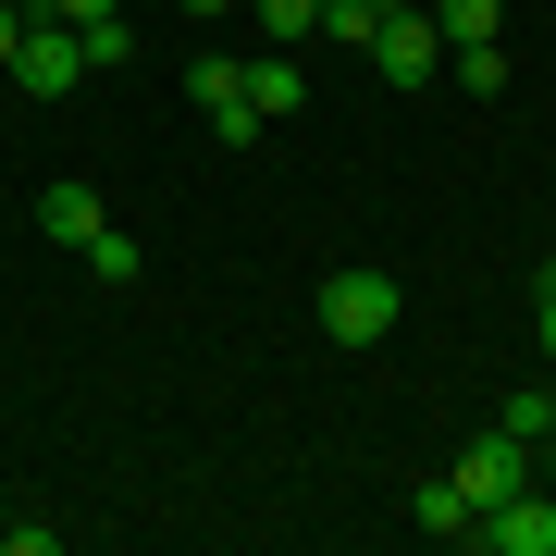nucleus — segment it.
<instances>
[{
    "mask_svg": "<svg viewBox=\"0 0 556 556\" xmlns=\"http://www.w3.org/2000/svg\"><path fill=\"white\" fill-rule=\"evenodd\" d=\"M309 321L334 346H383V334H396V273H383V260H334L321 298H309Z\"/></svg>",
    "mask_w": 556,
    "mask_h": 556,
    "instance_id": "1",
    "label": "nucleus"
},
{
    "mask_svg": "<svg viewBox=\"0 0 556 556\" xmlns=\"http://www.w3.org/2000/svg\"><path fill=\"white\" fill-rule=\"evenodd\" d=\"M358 50H371V75H383V87H433V75H445V25L420 13V0H383Z\"/></svg>",
    "mask_w": 556,
    "mask_h": 556,
    "instance_id": "2",
    "label": "nucleus"
},
{
    "mask_svg": "<svg viewBox=\"0 0 556 556\" xmlns=\"http://www.w3.org/2000/svg\"><path fill=\"white\" fill-rule=\"evenodd\" d=\"M445 482H457V495H470V519H482V507H507L519 482H544V445H519V433H495V420H482V433L445 457Z\"/></svg>",
    "mask_w": 556,
    "mask_h": 556,
    "instance_id": "3",
    "label": "nucleus"
},
{
    "mask_svg": "<svg viewBox=\"0 0 556 556\" xmlns=\"http://www.w3.org/2000/svg\"><path fill=\"white\" fill-rule=\"evenodd\" d=\"M13 87H25V100H75V87H87V38H75V25H50V13H25Z\"/></svg>",
    "mask_w": 556,
    "mask_h": 556,
    "instance_id": "4",
    "label": "nucleus"
},
{
    "mask_svg": "<svg viewBox=\"0 0 556 556\" xmlns=\"http://www.w3.org/2000/svg\"><path fill=\"white\" fill-rule=\"evenodd\" d=\"M470 544H482V556H556V482H519L507 507H482Z\"/></svg>",
    "mask_w": 556,
    "mask_h": 556,
    "instance_id": "5",
    "label": "nucleus"
},
{
    "mask_svg": "<svg viewBox=\"0 0 556 556\" xmlns=\"http://www.w3.org/2000/svg\"><path fill=\"white\" fill-rule=\"evenodd\" d=\"M186 100H199V124H211L223 149H248V137H260V112H248V62L199 50V62H186Z\"/></svg>",
    "mask_w": 556,
    "mask_h": 556,
    "instance_id": "6",
    "label": "nucleus"
},
{
    "mask_svg": "<svg viewBox=\"0 0 556 556\" xmlns=\"http://www.w3.org/2000/svg\"><path fill=\"white\" fill-rule=\"evenodd\" d=\"M25 223H38L50 248H87L112 211H100V186H75V174H62V186H38V211H25Z\"/></svg>",
    "mask_w": 556,
    "mask_h": 556,
    "instance_id": "7",
    "label": "nucleus"
},
{
    "mask_svg": "<svg viewBox=\"0 0 556 556\" xmlns=\"http://www.w3.org/2000/svg\"><path fill=\"white\" fill-rule=\"evenodd\" d=\"M248 112H260V137H273V124H298V50L260 38V62H248Z\"/></svg>",
    "mask_w": 556,
    "mask_h": 556,
    "instance_id": "8",
    "label": "nucleus"
},
{
    "mask_svg": "<svg viewBox=\"0 0 556 556\" xmlns=\"http://www.w3.org/2000/svg\"><path fill=\"white\" fill-rule=\"evenodd\" d=\"M408 532H433V544H470V495H457V482H420V495H408Z\"/></svg>",
    "mask_w": 556,
    "mask_h": 556,
    "instance_id": "9",
    "label": "nucleus"
},
{
    "mask_svg": "<svg viewBox=\"0 0 556 556\" xmlns=\"http://www.w3.org/2000/svg\"><path fill=\"white\" fill-rule=\"evenodd\" d=\"M445 75L470 87V100H507V38H470V50H445Z\"/></svg>",
    "mask_w": 556,
    "mask_h": 556,
    "instance_id": "10",
    "label": "nucleus"
},
{
    "mask_svg": "<svg viewBox=\"0 0 556 556\" xmlns=\"http://www.w3.org/2000/svg\"><path fill=\"white\" fill-rule=\"evenodd\" d=\"M75 260H87V273H100V285H137V273H149V248L124 236V223H100V236H87Z\"/></svg>",
    "mask_w": 556,
    "mask_h": 556,
    "instance_id": "11",
    "label": "nucleus"
},
{
    "mask_svg": "<svg viewBox=\"0 0 556 556\" xmlns=\"http://www.w3.org/2000/svg\"><path fill=\"white\" fill-rule=\"evenodd\" d=\"M248 25H260L273 50H298V38H321V0H248Z\"/></svg>",
    "mask_w": 556,
    "mask_h": 556,
    "instance_id": "12",
    "label": "nucleus"
},
{
    "mask_svg": "<svg viewBox=\"0 0 556 556\" xmlns=\"http://www.w3.org/2000/svg\"><path fill=\"white\" fill-rule=\"evenodd\" d=\"M420 13H433V25H445V50H470V38H495V25H507V13H495V0H420Z\"/></svg>",
    "mask_w": 556,
    "mask_h": 556,
    "instance_id": "13",
    "label": "nucleus"
},
{
    "mask_svg": "<svg viewBox=\"0 0 556 556\" xmlns=\"http://www.w3.org/2000/svg\"><path fill=\"white\" fill-rule=\"evenodd\" d=\"M544 408H556V383H519V396L495 408V433H519V445H544Z\"/></svg>",
    "mask_w": 556,
    "mask_h": 556,
    "instance_id": "14",
    "label": "nucleus"
},
{
    "mask_svg": "<svg viewBox=\"0 0 556 556\" xmlns=\"http://www.w3.org/2000/svg\"><path fill=\"white\" fill-rule=\"evenodd\" d=\"M0 556H62V519H0Z\"/></svg>",
    "mask_w": 556,
    "mask_h": 556,
    "instance_id": "15",
    "label": "nucleus"
},
{
    "mask_svg": "<svg viewBox=\"0 0 556 556\" xmlns=\"http://www.w3.org/2000/svg\"><path fill=\"white\" fill-rule=\"evenodd\" d=\"M38 13H50V25H75V38H87V25H124V0H38Z\"/></svg>",
    "mask_w": 556,
    "mask_h": 556,
    "instance_id": "16",
    "label": "nucleus"
},
{
    "mask_svg": "<svg viewBox=\"0 0 556 556\" xmlns=\"http://www.w3.org/2000/svg\"><path fill=\"white\" fill-rule=\"evenodd\" d=\"M532 334H544V371H556V260L532 273Z\"/></svg>",
    "mask_w": 556,
    "mask_h": 556,
    "instance_id": "17",
    "label": "nucleus"
},
{
    "mask_svg": "<svg viewBox=\"0 0 556 556\" xmlns=\"http://www.w3.org/2000/svg\"><path fill=\"white\" fill-rule=\"evenodd\" d=\"M13 38H25V0H0V75H13Z\"/></svg>",
    "mask_w": 556,
    "mask_h": 556,
    "instance_id": "18",
    "label": "nucleus"
},
{
    "mask_svg": "<svg viewBox=\"0 0 556 556\" xmlns=\"http://www.w3.org/2000/svg\"><path fill=\"white\" fill-rule=\"evenodd\" d=\"M174 13H186V25H223V13H248V0H174Z\"/></svg>",
    "mask_w": 556,
    "mask_h": 556,
    "instance_id": "19",
    "label": "nucleus"
},
{
    "mask_svg": "<svg viewBox=\"0 0 556 556\" xmlns=\"http://www.w3.org/2000/svg\"><path fill=\"white\" fill-rule=\"evenodd\" d=\"M544 383H556V371H544ZM544 470H556V408H544Z\"/></svg>",
    "mask_w": 556,
    "mask_h": 556,
    "instance_id": "20",
    "label": "nucleus"
},
{
    "mask_svg": "<svg viewBox=\"0 0 556 556\" xmlns=\"http://www.w3.org/2000/svg\"><path fill=\"white\" fill-rule=\"evenodd\" d=\"M0 223H13V211H0Z\"/></svg>",
    "mask_w": 556,
    "mask_h": 556,
    "instance_id": "21",
    "label": "nucleus"
}]
</instances>
